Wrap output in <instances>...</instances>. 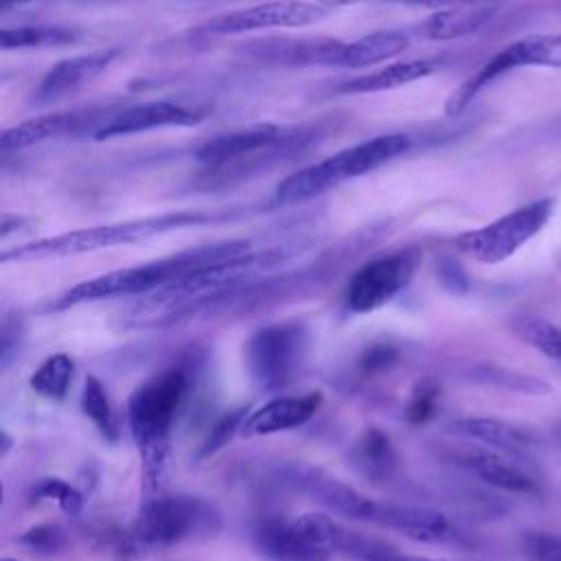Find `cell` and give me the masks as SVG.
<instances>
[{
    "instance_id": "obj_14",
    "label": "cell",
    "mask_w": 561,
    "mask_h": 561,
    "mask_svg": "<svg viewBox=\"0 0 561 561\" xmlns=\"http://www.w3.org/2000/svg\"><path fill=\"white\" fill-rule=\"evenodd\" d=\"M300 517L331 554H344L355 561H434L427 557L408 554L390 541L348 530L327 513H305Z\"/></svg>"
},
{
    "instance_id": "obj_44",
    "label": "cell",
    "mask_w": 561,
    "mask_h": 561,
    "mask_svg": "<svg viewBox=\"0 0 561 561\" xmlns=\"http://www.w3.org/2000/svg\"><path fill=\"white\" fill-rule=\"evenodd\" d=\"M24 2H31V0H0V7L9 9V7H15V4H24Z\"/></svg>"
},
{
    "instance_id": "obj_25",
    "label": "cell",
    "mask_w": 561,
    "mask_h": 561,
    "mask_svg": "<svg viewBox=\"0 0 561 561\" xmlns=\"http://www.w3.org/2000/svg\"><path fill=\"white\" fill-rule=\"evenodd\" d=\"M495 4H473V7H449L438 9L427 20H423L416 31L425 39H456L478 33L495 15Z\"/></svg>"
},
{
    "instance_id": "obj_27",
    "label": "cell",
    "mask_w": 561,
    "mask_h": 561,
    "mask_svg": "<svg viewBox=\"0 0 561 561\" xmlns=\"http://www.w3.org/2000/svg\"><path fill=\"white\" fill-rule=\"evenodd\" d=\"M355 469L370 480H386L397 465L392 440L379 427H366L351 447Z\"/></svg>"
},
{
    "instance_id": "obj_7",
    "label": "cell",
    "mask_w": 561,
    "mask_h": 561,
    "mask_svg": "<svg viewBox=\"0 0 561 561\" xmlns=\"http://www.w3.org/2000/svg\"><path fill=\"white\" fill-rule=\"evenodd\" d=\"M329 123L318 121V123H305L300 127H289L283 129L280 136L270 142L267 147L248 153L243 158L224 162V164H213L204 167L202 173L195 180L197 188H219V186H230L237 182H243L248 178L267 173L285 162H291L307 153L309 149L318 147L324 136L329 134Z\"/></svg>"
},
{
    "instance_id": "obj_19",
    "label": "cell",
    "mask_w": 561,
    "mask_h": 561,
    "mask_svg": "<svg viewBox=\"0 0 561 561\" xmlns=\"http://www.w3.org/2000/svg\"><path fill=\"white\" fill-rule=\"evenodd\" d=\"M344 42L333 37H309V39H285L270 37L256 39L241 46L243 55L263 61V64H280V66H333Z\"/></svg>"
},
{
    "instance_id": "obj_4",
    "label": "cell",
    "mask_w": 561,
    "mask_h": 561,
    "mask_svg": "<svg viewBox=\"0 0 561 561\" xmlns=\"http://www.w3.org/2000/svg\"><path fill=\"white\" fill-rule=\"evenodd\" d=\"M248 250H252V243L248 239H232V241L197 245V248H191L158 261H149L142 265L114 270L96 278L77 283L55 302V307L66 309L79 302L114 298V296H138V294L142 296L178 280L180 276L193 270H199L204 265H210L215 261H221L234 254H243Z\"/></svg>"
},
{
    "instance_id": "obj_9",
    "label": "cell",
    "mask_w": 561,
    "mask_h": 561,
    "mask_svg": "<svg viewBox=\"0 0 561 561\" xmlns=\"http://www.w3.org/2000/svg\"><path fill=\"white\" fill-rule=\"evenodd\" d=\"M309 335L298 322L267 324L252 333L245 346V364L261 390H278L289 383L307 353Z\"/></svg>"
},
{
    "instance_id": "obj_40",
    "label": "cell",
    "mask_w": 561,
    "mask_h": 561,
    "mask_svg": "<svg viewBox=\"0 0 561 561\" xmlns=\"http://www.w3.org/2000/svg\"><path fill=\"white\" fill-rule=\"evenodd\" d=\"M397 359V348L390 346V344H375L370 346L362 359H359V368L364 375H375L383 368H388L390 364H394Z\"/></svg>"
},
{
    "instance_id": "obj_45",
    "label": "cell",
    "mask_w": 561,
    "mask_h": 561,
    "mask_svg": "<svg viewBox=\"0 0 561 561\" xmlns=\"http://www.w3.org/2000/svg\"><path fill=\"white\" fill-rule=\"evenodd\" d=\"M2 561H18V559H2Z\"/></svg>"
},
{
    "instance_id": "obj_23",
    "label": "cell",
    "mask_w": 561,
    "mask_h": 561,
    "mask_svg": "<svg viewBox=\"0 0 561 561\" xmlns=\"http://www.w3.org/2000/svg\"><path fill=\"white\" fill-rule=\"evenodd\" d=\"M280 131L283 129L276 123H256L248 129L221 134V136H215V138L206 140L204 145H199L195 149V160L202 162L204 167L224 164V162L243 158L248 153H254V151L267 147L270 142H274L280 136Z\"/></svg>"
},
{
    "instance_id": "obj_8",
    "label": "cell",
    "mask_w": 561,
    "mask_h": 561,
    "mask_svg": "<svg viewBox=\"0 0 561 561\" xmlns=\"http://www.w3.org/2000/svg\"><path fill=\"white\" fill-rule=\"evenodd\" d=\"M552 208V199H535L482 228L458 234L454 241L456 250L489 265L506 261L548 224Z\"/></svg>"
},
{
    "instance_id": "obj_15",
    "label": "cell",
    "mask_w": 561,
    "mask_h": 561,
    "mask_svg": "<svg viewBox=\"0 0 561 561\" xmlns=\"http://www.w3.org/2000/svg\"><path fill=\"white\" fill-rule=\"evenodd\" d=\"M449 460L495 489L524 495L539 493V482L515 460V456H508L493 447L480 443L460 445L449 451Z\"/></svg>"
},
{
    "instance_id": "obj_22",
    "label": "cell",
    "mask_w": 561,
    "mask_h": 561,
    "mask_svg": "<svg viewBox=\"0 0 561 561\" xmlns=\"http://www.w3.org/2000/svg\"><path fill=\"white\" fill-rule=\"evenodd\" d=\"M447 432L454 436L467 438L471 443L493 447L508 456H522L530 447L537 445V436L528 427H522V425H515V423L502 421V419H489V416H471V419L451 421L447 425Z\"/></svg>"
},
{
    "instance_id": "obj_20",
    "label": "cell",
    "mask_w": 561,
    "mask_h": 561,
    "mask_svg": "<svg viewBox=\"0 0 561 561\" xmlns=\"http://www.w3.org/2000/svg\"><path fill=\"white\" fill-rule=\"evenodd\" d=\"M121 57V48H101L85 55H75L57 61L48 72L42 77L33 92L35 103H50L68 92L77 90L81 83L99 77Z\"/></svg>"
},
{
    "instance_id": "obj_34",
    "label": "cell",
    "mask_w": 561,
    "mask_h": 561,
    "mask_svg": "<svg viewBox=\"0 0 561 561\" xmlns=\"http://www.w3.org/2000/svg\"><path fill=\"white\" fill-rule=\"evenodd\" d=\"M31 493L35 500H55L59 504V508L68 515H77L83 506L81 493L70 482L59 480V478L39 480Z\"/></svg>"
},
{
    "instance_id": "obj_35",
    "label": "cell",
    "mask_w": 561,
    "mask_h": 561,
    "mask_svg": "<svg viewBox=\"0 0 561 561\" xmlns=\"http://www.w3.org/2000/svg\"><path fill=\"white\" fill-rule=\"evenodd\" d=\"M438 397H440V386L434 379H423L416 383L412 390L405 416L414 425H423L436 416L438 408Z\"/></svg>"
},
{
    "instance_id": "obj_38",
    "label": "cell",
    "mask_w": 561,
    "mask_h": 561,
    "mask_svg": "<svg viewBox=\"0 0 561 561\" xmlns=\"http://www.w3.org/2000/svg\"><path fill=\"white\" fill-rule=\"evenodd\" d=\"M20 541L39 552H57L64 548L66 537L57 524H39V526H33L31 530H26L20 537Z\"/></svg>"
},
{
    "instance_id": "obj_24",
    "label": "cell",
    "mask_w": 561,
    "mask_h": 561,
    "mask_svg": "<svg viewBox=\"0 0 561 561\" xmlns=\"http://www.w3.org/2000/svg\"><path fill=\"white\" fill-rule=\"evenodd\" d=\"M440 68L438 59H410V61H397L381 70L357 75L353 79L342 81L335 88V94H373L383 90H394L401 85H408L412 81L425 79L434 75Z\"/></svg>"
},
{
    "instance_id": "obj_32",
    "label": "cell",
    "mask_w": 561,
    "mask_h": 561,
    "mask_svg": "<svg viewBox=\"0 0 561 561\" xmlns=\"http://www.w3.org/2000/svg\"><path fill=\"white\" fill-rule=\"evenodd\" d=\"M476 379L502 390H511V392H522V394H546L550 392V383L543 381L541 377L528 375V373H519V370H511L504 366H493V364H484L478 366L473 370Z\"/></svg>"
},
{
    "instance_id": "obj_42",
    "label": "cell",
    "mask_w": 561,
    "mask_h": 561,
    "mask_svg": "<svg viewBox=\"0 0 561 561\" xmlns=\"http://www.w3.org/2000/svg\"><path fill=\"white\" fill-rule=\"evenodd\" d=\"M24 226H26V219H24V217L4 215V217H2V226H0V234H2V237H9L11 230H22Z\"/></svg>"
},
{
    "instance_id": "obj_6",
    "label": "cell",
    "mask_w": 561,
    "mask_h": 561,
    "mask_svg": "<svg viewBox=\"0 0 561 561\" xmlns=\"http://www.w3.org/2000/svg\"><path fill=\"white\" fill-rule=\"evenodd\" d=\"M221 526L219 513L202 497L156 493L145 500L140 513L127 528L125 541L131 550L169 548L197 537H213Z\"/></svg>"
},
{
    "instance_id": "obj_33",
    "label": "cell",
    "mask_w": 561,
    "mask_h": 561,
    "mask_svg": "<svg viewBox=\"0 0 561 561\" xmlns=\"http://www.w3.org/2000/svg\"><path fill=\"white\" fill-rule=\"evenodd\" d=\"M515 333L539 353L550 359L561 362V327L537 318V316H519L513 320Z\"/></svg>"
},
{
    "instance_id": "obj_26",
    "label": "cell",
    "mask_w": 561,
    "mask_h": 561,
    "mask_svg": "<svg viewBox=\"0 0 561 561\" xmlns=\"http://www.w3.org/2000/svg\"><path fill=\"white\" fill-rule=\"evenodd\" d=\"M410 48V37L403 31H375L355 42H344L337 57L335 68H368L377 66L390 57Z\"/></svg>"
},
{
    "instance_id": "obj_18",
    "label": "cell",
    "mask_w": 561,
    "mask_h": 561,
    "mask_svg": "<svg viewBox=\"0 0 561 561\" xmlns=\"http://www.w3.org/2000/svg\"><path fill=\"white\" fill-rule=\"evenodd\" d=\"M373 524L383 528L397 530L414 541L421 543H456L462 541V535L447 522L445 515L412 504H397V502H377Z\"/></svg>"
},
{
    "instance_id": "obj_39",
    "label": "cell",
    "mask_w": 561,
    "mask_h": 561,
    "mask_svg": "<svg viewBox=\"0 0 561 561\" xmlns=\"http://www.w3.org/2000/svg\"><path fill=\"white\" fill-rule=\"evenodd\" d=\"M438 278L445 285V289H449L451 294H467L469 291V276H467L465 267L454 256L440 259Z\"/></svg>"
},
{
    "instance_id": "obj_16",
    "label": "cell",
    "mask_w": 561,
    "mask_h": 561,
    "mask_svg": "<svg viewBox=\"0 0 561 561\" xmlns=\"http://www.w3.org/2000/svg\"><path fill=\"white\" fill-rule=\"evenodd\" d=\"M254 543L274 561H327L331 557L300 517L263 519L254 528Z\"/></svg>"
},
{
    "instance_id": "obj_28",
    "label": "cell",
    "mask_w": 561,
    "mask_h": 561,
    "mask_svg": "<svg viewBox=\"0 0 561 561\" xmlns=\"http://www.w3.org/2000/svg\"><path fill=\"white\" fill-rule=\"evenodd\" d=\"M497 55L508 72L524 66L561 68V33L522 37L497 50Z\"/></svg>"
},
{
    "instance_id": "obj_43",
    "label": "cell",
    "mask_w": 561,
    "mask_h": 561,
    "mask_svg": "<svg viewBox=\"0 0 561 561\" xmlns=\"http://www.w3.org/2000/svg\"><path fill=\"white\" fill-rule=\"evenodd\" d=\"M320 4H324L327 9H337V7H351V4H362V2H375V0H318ZM390 2H399V0H390Z\"/></svg>"
},
{
    "instance_id": "obj_29",
    "label": "cell",
    "mask_w": 561,
    "mask_h": 561,
    "mask_svg": "<svg viewBox=\"0 0 561 561\" xmlns=\"http://www.w3.org/2000/svg\"><path fill=\"white\" fill-rule=\"evenodd\" d=\"M81 33L75 26L64 24H28L0 31V48H46V46H66L79 42Z\"/></svg>"
},
{
    "instance_id": "obj_13",
    "label": "cell",
    "mask_w": 561,
    "mask_h": 561,
    "mask_svg": "<svg viewBox=\"0 0 561 561\" xmlns=\"http://www.w3.org/2000/svg\"><path fill=\"white\" fill-rule=\"evenodd\" d=\"M204 118L202 110L186 107L173 101L136 103L127 107H114V112L92 131L94 140H110L118 136L142 134L162 127H191Z\"/></svg>"
},
{
    "instance_id": "obj_37",
    "label": "cell",
    "mask_w": 561,
    "mask_h": 561,
    "mask_svg": "<svg viewBox=\"0 0 561 561\" xmlns=\"http://www.w3.org/2000/svg\"><path fill=\"white\" fill-rule=\"evenodd\" d=\"M522 550L530 561H561V535L554 533H526Z\"/></svg>"
},
{
    "instance_id": "obj_31",
    "label": "cell",
    "mask_w": 561,
    "mask_h": 561,
    "mask_svg": "<svg viewBox=\"0 0 561 561\" xmlns=\"http://www.w3.org/2000/svg\"><path fill=\"white\" fill-rule=\"evenodd\" d=\"M81 410L94 423V427L99 430V434L105 440H116L118 430H116L114 410H112V403H110L105 386L94 375H88V379L83 383Z\"/></svg>"
},
{
    "instance_id": "obj_17",
    "label": "cell",
    "mask_w": 561,
    "mask_h": 561,
    "mask_svg": "<svg viewBox=\"0 0 561 561\" xmlns=\"http://www.w3.org/2000/svg\"><path fill=\"white\" fill-rule=\"evenodd\" d=\"M289 482L302 491L305 495L313 497L318 504H322L327 511L335 515H344L351 519L370 522L377 500L359 493L357 489L344 484L342 480L311 467H298L291 469Z\"/></svg>"
},
{
    "instance_id": "obj_21",
    "label": "cell",
    "mask_w": 561,
    "mask_h": 561,
    "mask_svg": "<svg viewBox=\"0 0 561 561\" xmlns=\"http://www.w3.org/2000/svg\"><path fill=\"white\" fill-rule=\"evenodd\" d=\"M322 394L320 392H307L302 397H276L267 403L252 410L239 434L241 436H267L285 430H294L305 425L320 408Z\"/></svg>"
},
{
    "instance_id": "obj_30",
    "label": "cell",
    "mask_w": 561,
    "mask_h": 561,
    "mask_svg": "<svg viewBox=\"0 0 561 561\" xmlns=\"http://www.w3.org/2000/svg\"><path fill=\"white\" fill-rule=\"evenodd\" d=\"M75 377V359L66 353L46 357L31 375L28 386L44 399L61 401Z\"/></svg>"
},
{
    "instance_id": "obj_10",
    "label": "cell",
    "mask_w": 561,
    "mask_h": 561,
    "mask_svg": "<svg viewBox=\"0 0 561 561\" xmlns=\"http://www.w3.org/2000/svg\"><path fill=\"white\" fill-rule=\"evenodd\" d=\"M421 263V250L408 248L364 263L348 280L346 307L355 313H370L388 305L405 289Z\"/></svg>"
},
{
    "instance_id": "obj_11",
    "label": "cell",
    "mask_w": 561,
    "mask_h": 561,
    "mask_svg": "<svg viewBox=\"0 0 561 561\" xmlns=\"http://www.w3.org/2000/svg\"><path fill=\"white\" fill-rule=\"evenodd\" d=\"M329 9L320 2L274 0L217 15L195 28V35H234L261 28H298L322 20Z\"/></svg>"
},
{
    "instance_id": "obj_12",
    "label": "cell",
    "mask_w": 561,
    "mask_h": 561,
    "mask_svg": "<svg viewBox=\"0 0 561 561\" xmlns=\"http://www.w3.org/2000/svg\"><path fill=\"white\" fill-rule=\"evenodd\" d=\"M114 112V107H83V110H64L39 114L20 125H13L0 136L2 156L28 149L48 138L66 134H90Z\"/></svg>"
},
{
    "instance_id": "obj_2",
    "label": "cell",
    "mask_w": 561,
    "mask_h": 561,
    "mask_svg": "<svg viewBox=\"0 0 561 561\" xmlns=\"http://www.w3.org/2000/svg\"><path fill=\"white\" fill-rule=\"evenodd\" d=\"M188 390V373L171 366L140 383L127 401V421L142 458L145 491L160 493L167 467L171 430Z\"/></svg>"
},
{
    "instance_id": "obj_41",
    "label": "cell",
    "mask_w": 561,
    "mask_h": 561,
    "mask_svg": "<svg viewBox=\"0 0 561 561\" xmlns=\"http://www.w3.org/2000/svg\"><path fill=\"white\" fill-rule=\"evenodd\" d=\"M408 7L421 9H449V7H473V4H495L500 0H399Z\"/></svg>"
},
{
    "instance_id": "obj_36",
    "label": "cell",
    "mask_w": 561,
    "mask_h": 561,
    "mask_svg": "<svg viewBox=\"0 0 561 561\" xmlns=\"http://www.w3.org/2000/svg\"><path fill=\"white\" fill-rule=\"evenodd\" d=\"M245 416H248V410H245V408L230 410L228 414H224V416L215 423V427L210 430L206 443H204L202 449H199V456H210V454H215L217 449H221V447L232 438V434L241 430Z\"/></svg>"
},
{
    "instance_id": "obj_5",
    "label": "cell",
    "mask_w": 561,
    "mask_h": 561,
    "mask_svg": "<svg viewBox=\"0 0 561 561\" xmlns=\"http://www.w3.org/2000/svg\"><path fill=\"white\" fill-rule=\"evenodd\" d=\"M412 145L414 140L408 134H383L351 145L316 164H309L283 178L276 184L274 202L278 206H289L313 199L346 180L370 173L383 167L386 162L408 153Z\"/></svg>"
},
{
    "instance_id": "obj_1",
    "label": "cell",
    "mask_w": 561,
    "mask_h": 561,
    "mask_svg": "<svg viewBox=\"0 0 561 561\" xmlns=\"http://www.w3.org/2000/svg\"><path fill=\"white\" fill-rule=\"evenodd\" d=\"M285 259L287 252L283 248L248 250L193 270L160 289L142 294L131 309L134 322L162 324L188 318L197 309H208L221 298L248 289L256 278L265 276Z\"/></svg>"
},
{
    "instance_id": "obj_3",
    "label": "cell",
    "mask_w": 561,
    "mask_h": 561,
    "mask_svg": "<svg viewBox=\"0 0 561 561\" xmlns=\"http://www.w3.org/2000/svg\"><path fill=\"white\" fill-rule=\"evenodd\" d=\"M232 213L226 210H178V213H164L142 219H129L118 224H105V226H92V228H79L55 237H44L37 241H28L22 245H15L11 250H4L0 254V263L11 261H44V259H61L83 252H96L105 248L116 245H129L145 239H151L156 234L180 230L188 226H204L230 219Z\"/></svg>"
}]
</instances>
